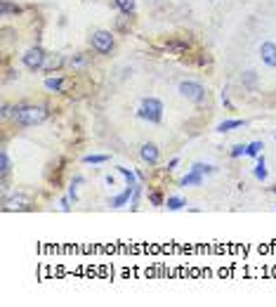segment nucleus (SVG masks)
Here are the masks:
<instances>
[{"mask_svg": "<svg viewBox=\"0 0 276 307\" xmlns=\"http://www.w3.org/2000/svg\"><path fill=\"white\" fill-rule=\"evenodd\" d=\"M12 118L19 125H38L48 118L45 107H35V104H17L12 107Z\"/></svg>", "mask_w": 276, "mask_h": 307, "instance_id": "1", "label": "nucleus"}, {"mask_svg": "<svg viewBox=\"0 0 276 307\" xmlns=\"http://www.w3.org/2000/svg\"><path fill=\"white\" fill-rule=\"evenodd\" d=\"M137 116L149 123H161L163 121V102L156 97H144L137 109Z\"/></svg>", "mask_w": 276, "mask_h": 307, "instance_id": "2", "label": "nucleus"}, {"mask_svg": "<svg viewBox=\"0 0 276 307\" xmlns=\"http://www.w3.org/2000/svg\"><path fill=\"white\" fill-rule=\"evenodd\" d=\"M177 92H180V95L184 97V99L193 102V104L206 102V97H208L206 88H203L201 83H196V81H182L180 85H177Z\"/></svg>", "mask_w": 276, "mask_h": 307, "instance_id": "3", "label": "nucleus"}, {"mask_svg": "<svg viewBox=\"0 0 276 307\" xmlns=\"http://www.w3.org/2000/svg\"><path fill=\"white\" fill-rule=\"evenodd\" d=\"M90 45H92V50L99 52V55H111V50H113V45H116V38H113L111 31L99 28V31H92Z\"/></svg>", "mask_w": 276, "mask_h": 307, "instance_id": "4", "label": "nucleus"}, {"mask_svg": "<svg viewBox=\"0 0 276 307\" xmlns=\"http://www.w3.org/2000/svg\"><path fill=\"white\" fill-rule=\"evenodd\" d=\"M21 61H24V66L28 71H41L45 66V61H48V55H45V50L33 45V48H28L24 55H21Z\"/></svg>", "mask_w": 276, "mask_h": 307, "instance_id": "5", "label": "nucleus"}, {"mask_svg": "<svg viewBox=\"0 0 276 307\" xmlns=\"http://www.w3.org/2000/svg\"><path fill=\"white\" fill-rule=\"evenodd\" d=\"M257 55H260V59H262L264 66L276 69V43L274 41H262V43H260Z\"/></svg>", "mask_w": 276, "mask_h": 307, "instance_id": "6", "label": "nucleus"}, {"mask_svg": "<svg viewBox=\"0 0 276 307\" xmlns=\"http://www.w3.org/2000/svg\"><path fill=\"white\" fill-rule=\"evenodd\" d=\"M139 156H142V161H144V163L156 165V163H159V158H161V151H159V147H156V144L144 142L142 147H139Z\"/></svg>", "mask_w": 276, "mask_h": 307, "instance_id": "7", "label": "nucleus"}, {"mask_svg": "<svg viewBox=\"0 0 276 307\" xmlns=\"http://www.w3.org/2000/svg\"><path fill=\"white\" fill-rule=\"evenodd\" d=\"M132 194H135V187H125L123 189V194H118V196H113L109 201V206L111 208H123V206H128V203H132Z\"/></svg>", "mask_w": 276, "mask_h": 307, "instance_id": "8", "label": "nucleus"}, {"mask_svg": "<svg viewBox=\"0 0 276 307\" xmlns=\"http://www.w3.org/2000/svg\"><path fill=\"white\" fill-rule=\"evenodd\" d=\"M66 85H69V81L62 78V76H50V78H45V88L50 92H66Z\"/></svg>", "mask_w": 276, "mask_h": 307, "instance_id": "9", "label": "nucleus"}, {"mask_svg": "<svg viewBox=\"0 0 276 307\" xmlns=\"http://www.w3.org/2000/svg\"><path fill=\"white\" fill-rule=\"evenodd\" d=\"M166 50L170 55H186L189 52V43L182 41V38H173V41L166 43Z\"/></svg>", "mask_w": 276, "mask_h": 307, "instance_id": "10", "label": "nucleus"}, {"mask_svg": "<svg viewBox=\"0 0 276 307\" xmlns=\"http://www.w3.org/2000/svg\"><path fill=\"white\" fill-rule=\"evenodd\" d=\"M28 208V198L26 196H17L14 194L12 198H5V211H26Z\"/></svg>", "mask_w": 276, "mask_h": 307, "instance_id": "11", "label": "nucleus"}, {"mask_svg": "<svg viewBox=\"0 0 276 307\" xmlns=\"http://www.w3.org/2000/svg\"><path fill=\"white\" fill-rule=\"evenodd\" d=\"M64 64H66V59H64L62 55H48V61H45L43 71H48V74H55V71H59Z\"/></svg>", "mask_w": 276, "mask_h": 307, "instance_id": "12", "label": "nucleus"}, {"mask_svg": "<svg viewBox=\"0 0 276 307\" xmlns=\"http://www.w3.org/2000/svg\"><path fill=\"white\" fill-rule=\"evenodd\" d=\"M241 83H243V88L246 90H255L257 83H260V76H257L253 69H248V71H243L241 74Z\"/></svg>", "mask_w": 276, "mask_h": 307, "instance_id": "13", "label": "nucleus"}, {"mask_svg": "<svg viewBox=\"0 0 276 307\" xmlns=\"http://www.w3.org/2000/svg\"><path fill=\"white\" fill-rule=\"evenodd\" d=\"M255 178L260 180V182H264V180L269 178V170H267V161H264V154H260L257 156V165H255Z\"/></svg>", "mask_w": 276, "mask_h": 307, "instance_id": "14", "label": "nucleus"}, {"mask_svg": "<svg viewBox=\"0 0 276 307\" xmlns=\"http://www.w3.org/2000/svg\"><path fill=\"white\" fill-rule=\"evenodd\" d=\"M180 184L182 187H201V184H203V175L196 173V170H191L189 175H184V178L180 180Z\"/></svg>", "mask_w": 276, "mask_h": 307, "instance_id": "15", "label": "nucleus"}, {"mask_svg": "<svg viewBox=\"0 0 276 307\" xmlns=\"http://www.w3.org/2000/svg\"><path fill=\"white\" fill-rule=\"evenodd\" d=\"M10 170H12V161H10V154L3 149L0 151V175H3V180L10 175Z\"/></svg>", "mask_w": 276, "mask_h": 307, "instance_id": "16", "label": "nucleus"}, {"mask_svg": "<svg viewBox=\"0 0 276 307\" xmlns=\"http://www.w3.org/2000/svg\"><path fill=\"white\" fill-rule=\"evenodd\" d=\"M0 12H3V17H12V14L21 12V7L10 3V0H0Z\"/></svg>", "mask_w": 276, "mask_h": 307, "instance_id": "17", "label": "nucleus"}, {"mask_svg": "<svg viewBox=\"0 0 276 307\" xmlns=\"http://www.w3.org/2000/svg\"><path fill=\"white\" fill-rule=\"evenodd\" d=\"M113 3L125 14H135V10H137V0H113Z\"/></svg>", "mask_w": 276, "mask_h": 307, "instance_id": "18", "label": "nucleus"}, {"mask_svg": "<svg viewBox=\"0 0 276 307\" xmlns=\"http://www.w3.org/2000/svg\"><path fill=\"white\" fill-rule=\"evenodd\" d=\"M132 14H125V12H121V17L116 19V28L118 31H130V26H132V19H130Z\"/></svg>", "mask_w": 276, "mask_h": 307, "instance_id": "19", "label": "nucleus"}, {"mask_svg": "<svg viewBox=\"0 0 276 307\" xmlns=\"http://www.w3.org/2000/svg\"><path fill=\"white\" fill-rule=\"evenodd\" d=\"M243 121H239V118H234V121H222L220 125H217V132H229V130H236L241 128Z\"/></svg>", "mask_w": 276, "mask_h": 307, "instance_id": "20", "label": "nucleus"}, {"mask_svg": "<svg viewBox=\"0 0 276 307\" xmlns=\"http://www.w3.org/2000/svg\"><path fill=\"white\" fill-rule=\"evenodd\" d=\"M262 149H264V144L260 142V140H255V142H250V144H248V149H246V156L257 158L260 154H262Z\"/></svg>", "mask_w": 276, "mask_h": 307, "instance_id": "21", "label": "nucleus"}, {"mask_svg": "<svg viewBox=\"0 0 276 307\" xmlns=\"http://www.w3.org/2000/svg\"><path fill=\"white\" fill-rule=\"evenodd\" d=\"M166 206L170 208V211H182L186 206V201L182 196H168V201H166Z\"/></svg>", "mask_w": 276, "mask_h": 307, "instance_id": "22", "label": "nucleus"}, {"mask_svg": "<svg viewBox=\"0 0 276 307\" xmlns=\"http://www.w3.org/2000/svg\"><path fill=\"white\" fill-rule=\"evenodd\" d=\"M118 173L125 178V182L130 184V187H137V173H132L128 170V168H123V165H118Z\"/></svg>", "mask_w": 276, "mask_h": 307, "instance_id": "23", "label": "nucleus"}, {"mask_svg": "<svg viewBox=\"0 0 276 307\" xmlns=\"http://www.w3.org/2000/svg\"><path fill=\"white\" fill-rule=\"evenodd\" d=\"M106 161H109V156H106V154H88V156H83V163L99 165V163H106Z\"/></svg>", "mask_w": 276, "mask_h": 307, "instance_id": "24", "label": "nucleus"}, {"mask_svg": "<svg viewBox=\"0 0 276 307\" xmlns=\"http://www.w3.org/2000/svg\"><path fill=\"white\" fill-rule=\"evenodd\" d=\"M191 170H196V173H201V175H210V173H215V165H210V163H193L191 165Z\"/></svg>", "mask_w": 276, "mask_h": 307, "instance_id": "25", "label": "nucleus"}, {"mask_svg": "<svg viewBox=\"0 0 276 307\" xmlns=\"http://www.w3.org/2000/svg\"><path fill=\"white\" fill-rule=\"evenodd\" d=\"M149 201H151V206H166V198H163L161 191H151L149 194Z\"/></svg>", "mask_w": 276, "mask_h": 307, "instance_id": "26", "label": "nucleus"}, {"mask_svg": "<svg viewBox=\"0 0 276 307\" xmlns=\"http://www.w3.org/2000/svg\"><path fill=\"white\" fill-rule=\"evenodd\" d=\"M246 149H248V144H234V147H231V158L246 156Z\"/></svg>", "mask_w": 276, "mask_h": 307, "instance_id": "27", "label": "nucleus"}, {"mask_svg": "<svg viewBox=\"0 0 276 307\" xmlns=\"http://www.w3.org/2000/svg\"><path fill=\"white\" fill-rule=\"evenodd\" d=\"M83 64H85V55H81V52L69 59V66H83Z\"/></svg>", "mask_w": 276, "mask_h": 307, "instance_id": "28", "label": "nucleus"}, {"mask_svg": "<svg viewBox=\"0 0 276 307\" xmlns=\"http://www.w3.org/2000/svg\"><path fill=\"white\" fill-rule=\"evenodd\" d=\"M177 165H180V158H170V161H168V170H175Z\"/></svg>", "mask_w": 276, "mask_h": 307, "instance_id": "29", "label": "nucleus"}, {"mask_svg": "<svg viewBox=\"0 0 276 307\" xmlns=\"http://www.w3.org/2000/svg\"><path fill=\"white\" fill-rule=\"evenodd\" d=\"M104 184H109V187H113V184H116V178H113V175H106V178H104Z\"/></svg>", "mask_w": 276, "mask_h": 307, "instance_id": "30", "label": "nucleus"}, {"mask_svg": "<svg viewBox=\"0 0 276 307\" xmlns=\"http://www.w3.org/2000/svg\"><path fill=\"white\" fill-rule=\"evenodd\" d=\"M71 206H69V198H62V211H69Z\"/></svg>", "mask_w": 276, "mask_h": 307, "instance_id": "31", "label": "nucleus"}, {"mask_svg": "<svg viewBox=\"0 0 276 307\" xmlns=\"http://www.w3.org/2000/svg\"><path fill=\"white\" fill-rule=\"evenodd\" d=\"M153 3H161V0H153Z\"/></svg>", "mask_w": 276, "mask_h": 307, "instance_id": "32", "label": "nucleus"}, {"mask_svg": "<svg viewBox=\"0 0 276 307\" xmlns=\"http://www.w3.org/2000/svg\"><path fill=\"white\" fill-rule=\"evenodd\" d=\"M208 3H215V0H208Z\"/></svg>", "mask_w": 276, "mask_h": 307, "instance_id": "33", "label": "nucleus"}, {"mask_svg": "<svg viewBox=\"0 0 276 307\" xmlns=\"http://www.w3.org/2000/svg\"><path fill=\"white\" fill-rule=\"evenodd\" d=\"M274 208H276V206H274Z\"/></svg>", "mask_w": 276, "mask_h": 307, "instance_id": "34", "label": "nucleus"}, {"mask_svg": "<svg viewBox=\"0 0 276 307\" xmlns=\"http://www.w3.org/2000/svg\"><path fill=\"white\" fill-rule=\"evenodd\" d=\"M274 137H276V135H274Z\"/></svg>", "mask_w": 276, "mask_h": 307, "instance_id": "35", "label": "nucleus"}]
</instances>
